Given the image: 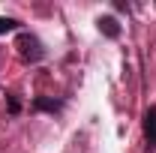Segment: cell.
<instances>
[{
	"label": "cell",
	"instance_id": "1",
	"mask_svg": "<svg viewBox=\"0 0 156 153\" xmlns=\"http://www.w3.org/2000/svg\"><path fill=\"white\" fill-rule=\"evenodd\" d=\"M18 51H21V57L27 60V63H39V60L45 57V48H42V42L33 33H21L18 36Z\"/></svg>",
	"mask_w": 156,
	"mask_h": 153
},
{
	"label": "cell",
	"instance_id": "2",
	"mask_svg": "<svg viewBox=\"0 0 156 153\" xmlns=\"http://www.w3.org/2000/svg\"><path fill=\"white\" fill-rule=\"evenodd\" d=\"M144 138L150 147H156V105L147 108V114H144Z\"/></svg>",
	"mask_w": 156,
	"mask_h": 153
},
{
	"label": "cell",
	"instance_id": "3",
	"mask_svg": "<svg viewBox=\"0 0 156 153\" xmlns=\"http://www.w3.org/2000/svg\"><path fill=\"white\" fill-rule=\"evenodd\" d=\"M96 24H99V30H102V33H105L108 39H117V36H120V24H117V18H114V15H102Z\"/></svg>",
	"mask_w": 156,
	"mask_h": 153
},
{
	"label": "cell",
	"instance_id": "4",
	"mask_svg": "<svg viewBox=\"0 0 156 153\" xmlns=\"http://www.w3.org/2000/svg\"><path fill=\"white\" fill-rule=\"evenodd\" d=\"M33 108L36 111H48V114H57L60 108H63V102L60 99H48V96H36L33 99Z\"/></svg>",
	"mask_w": 156,
	"mask_h": 153
},
{
	"label": "cell",
	"instance_id": "5",
	"mask_svg": "<svg viewBox=\"0 0 156 153\" xmlns=\"http://www.w3.org/2000/svg\"><path fill=\"white\" fill-rule=\"evenodd\" d=\"M12 30H18V21H15V18H6V15H0V36H3V33H12Z\"/></svg>",
	"mask_w": 156,
	"mask_h": 153
},
{
	"label": "cell",
	"instance_id": "6",
	"mask_svg": "<svg viewBox=\"0 0 156 153\" xmlns=\"http://www.w3.org/2000/svg\"><path fill=\"white\" fill-rule=\"evenodd\" d=\"M6 105H9V111H12V114H18V99H15V96H9V99H6Z\"/></svg>",
	"mask_w": 156,
	"mask_h": 153
}]
</instances>
